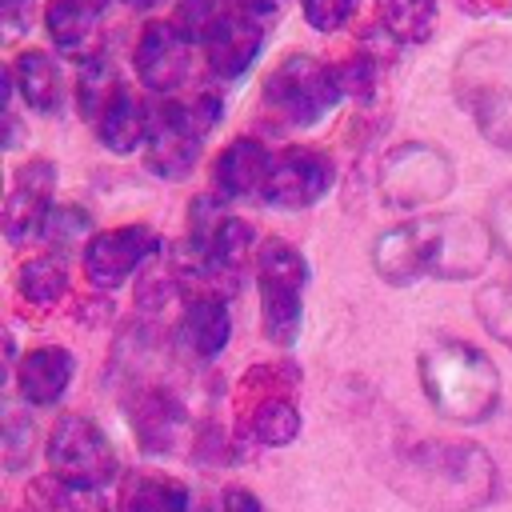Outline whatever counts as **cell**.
<instances>
[{"label": "cell", "instance_id": "6da1fadb", "mask_svg": "<svg viewBox=\"0 0 512 512\" xmlns=\"http://www.w3.org/2000/svg\"><path fill=\"white\" fill-rule=\"evenodd\" d=\"M392 484L424 512H476L496 496V464L480 444L428 440L404 456Z\"/></svg>", "mask_w": 512, "mask_h": 512}, {"label": "cell", "instance_id": "7a4b0ae2", "mask_svg": "<svg viewBox=\"0 0 512 512\" xmlns=\"http://www.w3.org/2000/svg\"><path fill=\"white\" fill-rule=\"evenodd\" d=\"M420 372V388L428 396V404L456 420V424H476L488 420L500 404V372L496 364L464 344V340H436L420 352L416 360Z\"/></svg>", "mask_w": 512, "mask_h": 512}, {"label": "cell", "instance_id": "3957f363", "mask_svg": "<svg viewBox=\"0 0 512 512\" xmlns=\"http://www.w3.org/2000/svg\"><path fill=\"white\" fill-rule=\"evenodd\" d=\"M452 88L468 116L476 120V132L512 152V44L508 40H480L468 44L456 60Z\"/></svg>", "mask_w": 512, "mask_h": 512}, {"label": "cell", "instance_id": "277c9868", "mask_svg": "<svg viewBox=\"0 0 512 512\" xmlns=\"http://www.w3.org/2000/svg\"><path fill=\"white\" fill-rule=\"evenodd\" d=\"M344 96H348L344 72L328 68L304 52L280 60L264 80V108L272 112L276 124H292V128L320 124Z\"/></svg>", "mask_w": 512, "mask_h": 512}, {"label": "cell", "instance_id": "5b68a950", "mask_svg": "<svg viewBox=\"0 0 512 512\" xmlns=\"http://www.w3.org/2000/svg\"><path fill=\"white\" fill-rule=\"evenodd\" d=\"M304 284L308 264L284 240H264L256 252V288H260V320L264 336L276 348H292L304 316Z\"/></svg>", "mask_w": 512, "mask_h": 512}, {"label": "cell", "instance_id": "8992f818", "mask_svg": "<svg viewBox=\"0 0 512 512\" xmlns=\"http://www.w3.org/2000/svg\"><path fill=\"white\" fill-rule=\"evenodd\" d=\"M452 188V160L424 140H408L396 144L392 152H384L380 164V200L388 208L412 212L424 208L432 200H440Z\"/></svg>", "mask_w": 512, "mask_h": 512}, {"label": "cell", "instance_id": "52a82bcc", "mask_svg": "<svg viewBox=\"0 0 512 512\" xmlns=\"http://www.w3.org/2000/svg\"><path fill=\"white\" fill-rule=\"evenodd\" d=\"M52 476L76 488H104L116 476V452L108 436L84 416H60L48 436Z\"/></svg>", "mask_w": 512, "mask_h": 512}, {"label": "cell", "instance_id": "ba28073f", "mask_svg": "<svg viewBox=\"0 0 512 512\" xmlns=\"http://www.w3.org/2000/svg\"><path fill=\"white\" fill-rule=\"evenodd\" d=\"M496 240L488 224L468 216H436L428 220V272L444 280H472L488 264Z\"/></svg>", "mask_w": 512, "mask_h": 512}, {"label": "cell", "instance_id": "9c48e42d", "mask_svg": "<svg viewBox=\"0 0 512 512\" xmlns=\"http://www.w3.org/2000/svg\"><path fill=\"white\" fill-rule=\"evenodd\" d=\"M336 180V164L324 148H284L276 160H272V172H268V188H264V200L272 208H312L316 200L328 196Z\"/></svg>", "mask_w": 512, "mask_h": 512}, {"label": "cell", "instance_id": "30bf717a", "mask_svg": "<svg viewBox=\"0 0 512 512\" xmlns=\"http://www.w3.org/2000/svg\"><path fill=\"white\" fill-rule=\"evenodd\" d=\"M164 248V240L148 228V224H128V228H112V232H96L84 248V276L92 280V288H120L144 260H152Z\"/></svg>", "mask_w": 512, "mask_h": 512}, {"label": "cell", "instance_id": "8fae6325", "mask_svg": "<svg viewBox=\"0 0 512 512\" xmlns=\"http://www.w3.org/2000/svg\"><path fill=\"white\" fill-rule=\"evenodd\" d=\"M188 48L192 40L172 24V20H152L144 32H140V44H136V76L148 92H172L184 84L188 76Z\"/></svg>", "mask_w": 512, "mask_h": 512}, {"label": "cell", "instance_id": "7c38bea8", "mask_svg": "<svg viewBox=\"0 0 512 512\" xmlns=\"http://www.w3.org/2000/svg\"><path fill=\"white\" fill-rule=\"evenodd\" d=\"M52 184H56V168L48 160H28L16 172L12 192L4 200V232L12 244L44 232L52 216Z\"/></svg>", "mask_w": 512, "mask_h": 512}, {"label": "cell", "instance_id": "4fadbf2b", "mask_svg": "<svg viewBox=\"0 0 512 512\" xmlns=\"http://www.w3.org/2000/svg\"><path fill=\"white\" fill-rule=\"evenodd\" d=\"M264 48V20L240 12V8H224V16L212 24V32L204 36V56L208 68L224 80L244 76L248 64L260 56Z\"/></svg>", "mask_w": 512, "mask_h": 512}, {"label": "cell", "instance_id": "5bb4252c", "mask_svg": "<svg viewBox=\"0 0 512 512\" xmlns=\"http://www.w3.org/2000/svg\"><path fill=\"white\" fill-rule=\"evenodd\" d=\"M148 172L164 176V180H184L196 160H200V144L204 136H196L172 108V100H164L152 120H148Z\"/></svg>", "mask_w": 512, "mask_h": 512}, {"label": "cell", "instance_id": "9a60e30c", "mask_svg": "<svg viewBox=\"0 0 512 512\" xmlns=\"http://www.w3.org/2000/svg\"><path fill=\"white\" fill-rule=\"evenodd\" d=\"M372 268L392 288H408L412 280H420L428 272V220H412L380 232L372 244Z\"/></svg>", "mask_w": 512, "mask_h": 512}, {"label": "cell", "instance_id": "2e32d148", "mask_svg": "<svg viewBox=\"0 0 512 512\" xmlns=\"http://www.w3.org/2000/svg\"><path fill=\"white\" fill-rule=\"evenodd\" d=\"M268 172H272V160H268L264 144L252 140V136H240L216 160V188H220L224 200H248L256 192L264 196Z\"/></svg>", "mask_w": 512, "mask_h": 512}, {"label": "cell", "instance_id": "e0dca14e", "mask_svg": "<svg viewBox=\"0 0 512 512\" xmlns=\"http://www.w3.org/2000/svg\"><path fill=\"white\" fill-rule=\"evenodd\" d=\"M72 372H76V360L68 348L60 344H44V348H32L20 368H16V384H20V396L28 404H56L68 384H72Z\"/></svg>", "mask_w": 512, "mask_h": 512}, {"label": "cell", "instance_id": "ac0fdd59", "mask_svg": "<svg viewBox=\"0 0 512 512\" xmlns=\"http://www.w3.org/2000/svg\"><path fill=\"white\" fill-rule=\"evenodd\" d=\"M232 336V316L220 296H196L180 316V348L192 360H212Z\"/></svg>", "mask_w": 512, "mask_h": 512}, {"label": "cell", "instance_id": "d6986e66", "mask_svg": "<svg viewBox=\"0 0 512 512\" xmlns=\"http://www.w3.org/2000/svg\"><path fill=\"white\" fill-rule=\"evenodd\" d=\"M100 12H104V0H52L44 12V24H48V36L56 40L60 52L88 60L92 44H96Z\"/></svg>", "mask_w": 512, "mask_h": 512}, {"label": "cell", "instance_id": "ffe728a7", "mask_svg": "<svg viewBox=\"0 0 512 512\" xmlns=\"http://www.w3.org/2000/svg\"><path fill=\"white\" fill-rule=\"evenodd\" d=\"M128 412H132V428L144 452H172L176 432L184 424V408L168 392H140L132 396Z\"/></svg>", "mask_w": 512, "mask_h": 512}, {"label": "cell", "instance_id": "44dd1931", "mask_svg": "<svg viewBox=\"0 0 512 512\" xmlns=\"http://www.w3.org/2000/svg\"><path fill=\"white\" fill-rule=\"evenodd\" d=\"M12 80H16V88H20V96H24V104L32 108V112H56L60 108V100H64V84H60V68H56V60L48 56V52H40V48H32V52H20V60H16V68H12Z\"/></svg>", "mask_w": 512, "mask_h": 512}, {"label": "cell", "instance_id": "7402d4cb", "mask_svg": "<svg viewBox=\"0 0 512 512\" xmlns=\"http://www.w3.org/2000/svg\"><path fill=\"white\" fill-rule=\"evenodd\" d=\"M148 108L140 104V96L132 92H116V100L104 108V116L96 120V136L108 152H132L148 140Z\"/></svg>", "mask_w": 512, "mask_h": 512}, {"label": "cell", "instance_id": "603a6c76", "mask_svg": "<svg viewBox=\"0 0 512 512\" xmlns=\"http://www.w3.org/2000/svg\"><path fill=\"white\" fill-rule=\"evenodd\" d=\"M188 500H192L188 484L172 476L136 472L120 492V512H188Z\"/></svg>", "mask_w": 512, "mask_h": 512}, {"label": "cell", "instance_id": "cb8c5ba5", "mask_svg": "<svg viewBox=\"0 0 512 512\" xmlns=\"http://www.w3.org/2000/svg\"><path fill=\"white\" fill-rule=\"evenodd\" d=\"M380 20L392 40L420 44L436 28V0H380Z\"/></svg>", "mask_w": 512, "mask_h": 512}, {"label": "cell", "instance_id": "d4e9b609", "mask_svg": "<svg viewBox=\"0 0 512 512\" xmlns=\"http://www.w3.org/2000/svg\"><path fill=\"white\" fill-rule=\"evenodd\" d=\"M16 284H20V296H24V300H32V304L48 308V304H56V300L64 296V288H68L64 260H60V256H52V252H48V256H32V260H24V264H20Z\"/></svg>", "mask_w": 512, "mask_h": 512}, {"label": "cell", "instance_id": "484cf974", "mask_svg": "<svg viewBox=\"0 0 512 512\" xmlns=\"http://www.w3.org/2000/svg\"><path fill=\"white\" fill-rule=\"evenodd\" d=\"M248 432H252L256 444L280 448V444L296 440V432H300V412H296V404L284 400V396L260 400V404L252 408V416H248Z\"/></svg>", "mask_w": 512, "mask_h": 512}, {"label": "cell", "instance_id": "4316f807", "mask_svg": "<svg viewBox=\"0 0 512 512\" xmlns=\"http://www.w3.org/2000/svg\"><path fill=\"white\" fill-rule=\"evenodd\" d=\"M116 72H112V64L104 60V56H88L84 64H80V76H76V100H80V116L84 120H100L104 116V108L116 100Z\"/></svg>", "mask_w": 512, "mask_h": 512}, {"label": "cell", "instance_id": "83f0119b", "mask_svg": "<svg viewBox=\"0 0 512 512\" xmlns=\"http://www.w3.org/2000/svg\"><path fill=\"white\" fill-rule=\"evenodd\" d=\"M40 236L48 240L52 256H60V252H76V248H88V240H92V216H88L84 208H76V204L52 208V216H48V224H44V232H40Z\"/></svg>", "mask_w": 512, "mask_h": 512}, {"label": "cell", "instance_id": "f1b7e54d", "mask_svg": "<svg viewBox=\"0 0 512 512\" xmlns=\"http://www.w3.org/2000/svg\"><path fill=\"white\" fill-rule=\"evenodd\" d=\"M476 316H480V324H484L500 344L512 348V284H504V280L484 284V288L476 292Z\"/></svg>", "mask_w": 512, "mask_h": 512}, {"label": "cell", "instance_id": "f546056e", "mask_svg": "<svg viewBox=\"0 0 512 512\" xmlns=\"http://www.w3.org/2000/svg\"><path fill=\"white\" fill-rule=\"evenodd\" d=\"M36 504L44 512H108L96 488H76V484H64L56 476L36 488Z\"/></svg>", "mask_w": 512, "mask_h": 512}, {"label": "cell", "instance_id": "4dcf8cb0", "mask_svg": "<svg viewBox=\"0 0 512 512\" xmlns=\"http://www.w3.org/2000/svg\"><path fill=\"white\" fill-rule=\"evenodd\" d=\"M220 16H224V4H220V0H180L172 24H176L188 40H204Z\"/></svg>", "mask_w": 512, "mask_h": 512}, {"label": "cell", "instance_id": "1f68e13d", "mask_svg": "<svg viewBox=\"0 0 512 512\" xmlns=\"http://www.w3.org/2000/svg\"><path fill=\"white\" fill-rule=\"evenodd\" d=\"M304 8V20L316 28V32H336L352 20L356 12V0H300Z\"/></svg>", "mask_w": 512, "mask_h": 512}, {"label": "cell", "instance_id": "d6a6232c", "mask_svg": "<svg viewBox=\"0 0 512 512\" xmlns=\"http://www.w3.org/2000/svg\"><path fill=\"white\" fill-rule=\"evenodd\" d=\"M488 232H492L496 248L508 252V260H512V188L492 196V204H488Z\"/></svg>", "mask_w": 512, "mask_h": 512}, {"label": "cell", "instance_id": "836d02e7", "mask_svg": "<svg viewBox=\"0 0 512 512\" xmlns=\"http://www.w3.org/2000/svg\"><path fill=\"white\" fill-rule=\"evenodd\" d=\"M32 436H36V428L12 412V416H8V428H4V444H8V468H20V464H24V456H20V452H24V444H32Z\"/></svg>", "mask_w": 512, "mask_h": 512}, {"label": "cell", "instance_id": "e575fe53", "mask_svg": "<svg viewBox=\"0 0 512 512\" xmlns=\"http://www.w3.org/2000/svg\"><path fill=\"white\" fill-rule=\"evenodd\" d=\"M32 24V0H4V36H20Z\"/></svg>", "mask_w": 512, "mask_h": 512}, {"label": "cell", "instance_id": "d590c367", "mask_svg": "<svg viewBox=\"0 0 512 512\" xmlns=\"http://www.w3.org/2000/svg\"><path fill=\"white\" fill-rule=\"evenodd\" d=\"M220 512H264V508H260V500H256L252 492H244V488H228L224 500H220Z\"/></svg>", "mask_w": 512, "mask_h": 512}, {"label": "cell", "instance_id": "8d00e7d4", "mask_svg": "<svg viewBox=\"0 0 512 512\" xmlns=\"http://www.w3.org/2000/svg\"><path fill=\"white\" fill-rule=\"evenodd\" d=\"M232 8H240V12H248V16H256V20L268 24L284 8V0H232Z\"/></svg>", "mask_w": 512, "mask_h": 512}, {"label": "cell", "instance_id": "74e56055", "mask_svg": "<svg viewBox=\"0 0 512 512\" xmlns=\"http://www.w3.org/2000/svg\"><path fill=\"white\" fill-rule=\"evenodd\" d=\"M124 4H132V8H152V4H160V0H124Z\"/></svg>", "mask_w": 512, "mask_h": 512}]
</instances>
